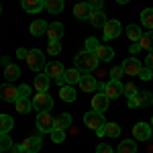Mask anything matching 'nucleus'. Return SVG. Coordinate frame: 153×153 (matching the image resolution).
<instances>
[{
    "instance_id": "20e7f679",
    "label": "nucleus",
    "mask_w": 153,
    "mask_h": 153,
    "mask_svg": "<svg viewBox=\"0 0 153 153\" xmlns=\"http://www.w3.org/2000/svg\"><path fill=\"white\" fill-rule=\"evenodd\" d=\"M33 106H35L39 112H49L53 108V98L47 92H37L35 98H33Z\"/></svg>"
},
{
    "instance_id": "f257e3e1",
    "label": "nucleus",
    "mask_w": 153,
    "mask_h": 153,
    "mask_svg": "<svg viewBox=\"0 0 153 153\" xmlns=\"http://www.w3.org/2000/svg\"><path fill=\"white\" fill-rule=\"evenodd\" d=\"M98 61L100 59L96 57V53H92V51H80L78 55H76V59H74V63H76V68L80 71H92L96 70V65H98Z\"/></svg>"
},
{
    "instance_id": "e433bc0d",
    "label": "nucleus",
    "mask_w": 153,
    "mask_h": 153,
    "mask_svg": "<svg viewBox=\"0 0 153 153\" xmlns=\"http://www.w3.org/2000/svg\"><path fill=\"white\" fill-rule=\"evenodd\" d=\"M98 47H100V43H98V39H96V37H90V39H86V51H92V53H94Z\"/></svg>"
},
{
    "instance_id": "ea45409f",
    "label": "nucleus",
    "mask_w": 153,
    "mask_h": 153,
    "mask_svg": "<svg viewBox=\"0 0 153 153\" xmlns=\"http://www.w3.org/2000/svg\"><path fill=\"white\" fill-rule=\"evenodd\" d=\"M125 94H127V98H133V96L139 94V90H137L135 84H127V86H125Z\"/></svg>"
},
{
    "instance_id": "c85d7f7f",
    "label": "nucleus",
    "mask_w": 153,
    "mask_h": 153,
    "mask_svg": "<svg viewBox=\"0 0 153 153\" xmlns=\"http://www.w3.org/2000/svg\"><path fill=\"white\" fill-rule=\"evenodd\" d=\"M117 153H137V143L127 139V141H123L120 145H118Z\"/></svg>"
},
{
    "instance_id": "cd10ccee",
    "label": "nucleus",
    "mask_w": 153,
    "mask_h": 153,
    "mask_svg": "<svg viewBox=\"0 0 153 153\" xmlns=\"http://www.w3.org/2000/svg\"><path fill=\"white\" fill-rule=\"evenodd\" d=\"M12 127H14L12 117H8V114H0V133H2V135H6Z\"/></svg>"
},
{
    "instance_id": "423d86ee",
    "label": "nucleus",
    "mask_w": 153,
    "mask_h": 153,
    "mask_svg": "<svg viewBox=\"0 0 153 153\" xmlns=\"http://www.w3.org/2000/svg\"><path fill=\"white\" fill-rule=\"evenodd\" d=\"M104 94L108 98H118L120 94H125V86L120 84V80H110V82H106Z\"/></svg>"
},
{
    "instance_id": "f704fd0d",
    "label": "nucleus",
    "mask_w": 153,
    "mask_h": 153,
    "mask_svg": "<svg viewBox=\"0 0 153 153\" xmlns=\"http://www.w3.org/2000/svg\"><path fill=\"white\" fill-rule=\"evenodd\" d=\"M49 135H51L53 143H63V139H65V131H61V129H53Z\"/></svg>"
},
{
    "instance_id": "9b49d317",
    "label": "nucleus",
    "mask_w": 153,
    "mask_h": 153,
    "mask_svg": "<svg viewBox=\"0 0 153 153\" xmlns=\"http://www.w3.org/2000/svg\"><path fill=\"white\" fill-rule=\"evenodd\" d=\"M104 39L106 41H110V39H117L118 35H120V23L118 21H108V23L104 25Z\"/></svg>"
},
{
    "instance_id": "c03bdc74",
    "label": "nucleus",
    "mask_w": 153,
    "mask_h": 153,
    "mask_svg": "<svg viewBox=\"0 0 153 153\" xmlns=\"http://www.w3.org/2000/svg\"><path fill=\"white\" fill-rule=\"evenodd\" d=\"M90 6H92V10H102L104 0H90Z\"/></svg>"
},
{
    "instance_id": "f3484780",
    "label": "nucleus",
    "mask_w": 153,
    "mask_h": 153,
    "mask_svg": "<svg viewBox=\"0 0 153 153\" xmlns=\"http://www.w3.org/2000/svg\"><path fill=\"white\" fill-rule=\"evenodd\" d=\"M61 37H63V27H61V23H51L47 27V39L49 41H61Z\"/></svg>"
},
{
    "instance_id": "473e14b6",
    "label": "nucleus",
    "mask_w": 153,
    "mask_h": 153,
    "mask_svg": "<svg viewBox=\"0 0 153 153\" xmlns=\"http://www.w3.org/2000/svg\"><path fill=\"white\" fill-rule=\"evenodd\" d=\"M120 135V127L117 123H106L104 127V137H118Z\"/></svg>"
},
{
    "instance_id": "4c0bfd02",
    "label": "nucleus",
    "mask_w": 153,
    "mask_h": 153,
    "mask_svg": "<svg viewBox=\"0 0 153 153\" xmlns=\"http://www.w3.org/2000/svg\"><path fill=\"white\" fill-rule=\"evenodd\" d=\"M139 78H141L143 82H147V80H151V68H147V65H143L141 70H139Z\"/></svg>"
},
{
    "instance_id": "b1692460",
    "label": "nucleus",
    "mask_w": 153,
    "mask_h": 153,
    "mask_svg": "<svg viewBox=\"0 0 153 153\" xmlns=\"http://www.w3.org/2000/svg\"><path fill=\"white\" fill-rule=\"evenodd\" d=\"M45 8L51 14H59L63 12V0H45Z\"/></svg>"
},
{
    "instance_id": "79ce46f5",
    "label": "nucleus",
    "mask_w": 153,
    "mask_h": 153,
    "mask_svg": "<svg viewBox=\"0 0 153 153\" xmlns=\"http://www.w3.org/2000/svg\"><path fill=\"white\" fill-rule=\"evenodd\" d=\"M96 153H114V149H112L108 143H100V145L96 147Z\"/></svg>"
},
{
    "instance_id": "f03ea898",
    "label": "nucleus",
    "mask_w": 153,
    "mask_h": 153,
    "mask_svg": "<svg viewBox=\"0 0 153 153\" xmlns=\"http://www.w3.org/2000/svg\"><path fill=\"white\" fill-rule=\"evenodd\" d=\"M84 123H86V127H90V129L94 131L98 137H104L106 120H104V114H102V112H98V110H90V112H86Z\"/></svg>"
},
{
    "instance_id": "39448f33",
    "label": "nucleus",
    "mask_w": 153,
    "mask_h": 153,
    "mask_svg": "<svg viewBox=\"0 0 153 153\" xmlns=\"http://www.w3.org/2000/svg\"><path fill=\"white\" fill-rule=\"evenodd\" d=\"M37 129L41 133H51L55 129V118L51 117L49 112H39L37 114Z\"/></svg>"
},
{
    "instance_id": "a18cd8bd",
    "label": "nucleus",
    "mask_w": 153,
    "mask_h": 153,
    "mask_svg": "<svg viewBox=\"0 0 153 153\" xmlns=\"http://www.w3.org/2000/svg\"><path fill=\"white\" fill-rule=\"evenodd\" d=\"M145 65L153 70V51H149V55H147V59H145Z\"/></svg>"
},
{
    "instance_id": "c9c22d12",
    "label": "nucleus",
    "mask_w": 153,
    "mask_h": 153,
    "mask_svg": "<svg viewBox=\"0 0 153 153\" xmlns=\"http://www.w3.org/2000/svg\"><path fill=\"white\" fill-rule=\"evenodd\" d=\"M59 51H61V43H59V41H49L47 43V53L49 55H57Z\"/></svg>"
},
{
    "instance_id": "49530a36",
    "label": "nucleus",
    "mask_w": 153,
    "mask_h": 153,
    "mask_svg": "<svg viewBox=\"0 0 153 153\" xmlns=\"http://www.w3.org/2000/svg\"><path fill=\"white\" fill-rule=\"evenodd\" d=\"M139 51H141V45H139V43H133V45H131V53H133V55L139 53Z\"/></svg>"
},
{
    "instance_id": "ddd939ff",
    "label": "nucleus",
    "mask_w": 153,
    "mask_h": 153,
    "mask_svg": "<svg viewBox=\"0 0 153 153\" xmlns=\"http://www.w3.org/2000/svg\"><path fill=\"white\" fill-rule=\"evenodd\" d=\"M45 74H47L49 78H61V76H65V68L59 63V61H49L47 65H45Z\"/></svg>"
},
{
    "instance_id": "09e8293b",
    "label": "nucleus",
    "mask_w": 153,
    "mask_h": 153,
    "mask_svg": "<svg viewBox=\"0 0 153 153\" xmlns=\"http://www.w3.org/2000/svg\"><path fill=\"white\" fill-rule=\"evenodd\" d=\"M118 4H127V2H129V0H117Z\"/></svg>"
},
{
    "instance_id": "9d476101",
    "label": "nucleus",
    "mask_w": 153,
    "mask_h": 153,
    "mask_svg": "<svg viewBox=\"0 0 153 153\" xmlns=\"http://www.w3.org/2000/svg\"><path fill=\"white\" fill-rule=\"evenodd\" d=\"M21 6L25 12L35 14V12H41L45 8V0H21Z\"/></svg>"
},
{
    "instance_id": "6e6552de",
    "label": "nucleus",
    "mask_w": 153,
    "mask_h": 153,
    "mask_svg": "<svg viewBox=\"0 0 153 153\" xmlns=\"http://www.w3.org/2000/svg\"><path fill=\"white\" fill-rule=\"evenodd\" d=\"M143 65H141V61L135 57H127L125 61H123V70H125V74L127 76H139V70H141Z\"/></svg>"
},
{
    "instance_id": "7c9ffc66",
    "label": "nucleus",
    "mask_w": 153,
    "mask_h": 153,
    "mask_svg": "<svg viewBox=\"0 0 153 153\" xmlns=\"http://www.w3.org/2000/svg\"><path fill=\"white\" fill-rule=\"evenodd\" d=\"M82 80V74L78 68H74V70H65V82L68 84H80Z\"/></svg>"
},
{
    "instance_id": "412c9836",
    "label": "nucleus",
    "mask_w": 153,
    "mask_h": 153,
    "mask_svg": "<svg viewBox=\"0 0 153 153\" xmlns=\"http://www.w3.org/2000/svg\"><path fill=\"white\" fill-rule=\"evenodd\" d=\"M14 106H16V110L21 112V114H27V112H31L35 106H33V100H29V98H19L16 102H14Z\"/></svg>"
},
{
    "instance_id": "2f4dec72",
    "label": "nucleus",
    "mask_w": 153,
    "mask_h": 153,
    "mask_svg": "<svg viewBox=\"0 0 153 153\" xmlns=\"http://www.w3.org/2000/svg\"><path fill=\"white\" fill-rule=\"evenodd\" d=\"M139 45H141V49H147V51H153V31H149V33H145V35L139 39Z\"/></svg>"
},
{
    "instance_id": "4be33fe9",
    "label": "nucleus",
    "mask_w": 153,
    "mask_h": 153,
    "mask_svg": "<svg viewBox=\"0 0 153 153\" xmlns=\"http://www.w3.org/2000/svg\"><path fill=\"white\" fill-rule=\"evenodd\" d=\"M35 88H37V92H47L49 90V76L47 74H37Z\"/></svg>"
},
{
    "instance_id": "37998d69",
    "label": "nucleus",
    "mask_w": 153,
    "mask_h": 153,
    "mask_svg": "<svg viewBox=\"0 0 153 153\" xmlns=\"http://www.w3.org/2000/svg\"><path fill=\"white\" fill-rule=\"evenodd\" d=\"M123 74H125L123 65H120V68H112V70H110V78H112V80H118V78L123 76Z\"/></svg>"
},
{
    "instance_id": "393cba45",
    "label": "nucleus",
    "mask_w": 153,
    "mask_h": 153,
    "mask_svg": "<svg viewBox=\"0 0 153 153\" xmlns=\"http://www.w3.org/2000/svg\"><path fill=\"white\" fill-rule=\"evenodd\" d=\"M59 98L63 102H74L76 100V90L71 86H63V88H59Z\"/></svg>"
},
{
    "instance_id": "c756f323",
    "label": "nucleus",
    "mask_w": 153,
    "mask_h": 153,
    "mask_svg": "<svg viewBox=\"0 0 153 153\" xmlns=\"http://www.w3.org/2000/svg\"><path fill=\"white\" fill-rule=\"evenodd\" d=\"M71 125V117L68 114V112H63V114H59L57 118H55V129H61V131H65L68 127Z\"/></svg>"
},
{
    "instance_id": "1a4fd4ad",
    "label": "nucleus",
    "mask_w": 153,
    "mask_h": 153,
    "mask_svg": "<svg viewBox=\"0 0 153 153\" xmlns=\"http://www.w3.org/2000/svg\"><path fill=\"white\" fill-rule=\"evenodd\" d=\"M133 135H135L137 141H147V139L151 137V127H149L147 123H137V125L133 127Z\"/></svg>"
},
{
    "instance_id": "58836bf2",
    "label": "nucleus",
    "mask_w": 153,
    "mask_h": 153,
    "mask_svg": "<svg viewBox=\"0 0 153 153\" xmlns=\"http://www.w3.org/2000/svg\"><path fill=\"white\" fill-rule=\"evenodd\" d=\"M0 147H2V151H8V149L12 147V141H10V137H8V133L2 135V139H0Z\"/></svg>"
},
{
    "instance_id": "aec40b11",
    "label": "nucleus",
    "mask_w": 153,
    "mask_h": 153,
    "mask_svg": "<svg viewBox=\"0 0 153 153\" xmlns=\"http://www.w3.org/2000/svg\"><path fill=\"white\" fill-rule=\"evenodd\" d=\"M90 23L94 25L96 29H104V25L108 23V21H106V14L102 10H94L92 16H90Z\"/></svg>"
},
{
    "instance_id": "7ed1b4c3",
    "label": "nucleus",
    "mask_w": 153,
    "mask_h": 153,
    "mask_svg": "<svg viewBox=\"0 0 153 153\" xmlns=\"http://www.w3.org/2000/svg\"><path fill=\"white\" fill-rule=\"evenodd\" d=\"M25 61H27V65L33 71H39V70L45 68V55H43V51H39V49H31Z\"/></svg>"
},
{
    "instance_id": "8fccbe9b",
    "label": "nucleus",
    "mask_w": 153,
    "mask_h": 153,
    "mask_svg": "<svg viewBox=\"0 0 153 153\" xmlns=\"http://www.w3.org/2000/svg\"><path fill=\"white\" fill-rule=\"evenodd\" d=\"M151 127H153V118H151Z\"/></svg>"
},
{
    "instance_id": "a878e982",
    "label": "nucleus",
    "mask_w": 153,
    "mask_h": 153,
    "mask_svg": "<svg viewBox=\"0 0 153 153\" xmlns=\"http://www.w3.org/2000/svg\"><path fill=\"white\" fill-rule=\"evenodd\" d=\"M127 37H129L133 43H139V39L143 37L141 27H139V25H129V27H127Z\"/></svg>"
},
{
    "instance_id": "de8ad7c7",
    "label": "nucleus",
    "mask_w": 153,
    "mask_h": 153,
    "mask_svg": "<svg viewBox=\"0 0 153 153\" xmlns=\"http://www.w3.org/2000/svg\"><path fill=\"white\" fill-rule=\"evenodd\" d=\"M10 153H25V151H23V147H21V145H12Z\"/></svg>"
},
{
    "instance_id": "4468645a",
    "label": "nucleus",
    "mask_w": 153,
    "mask_h": 153,
    "mask_svg": "<svg viewBox=\"0 0 153 153\" xmlns=\"http://www.w3.org/2000/svg\"><path fill=\"white\" fill-rule=\"evenodd\" d=\"M153 100V96H149V92H139L137 96L129 98V106L131 108H139V106H145Z\"/></svg>"
},
{
    "instance_id": "a211bd4d",
    "label": "nucleus",
    "mask_w": 153,
    "mask_h": 153,
    "mask_svg": "<svg viewBox=\"0 0 153 153\" xmlns=\"http://www.w3.org/2000/svg\"><path fill=\"white\" fill-rule=\"evenodd\" d=\"M80 88H82L84 92H94L96 88H98V82L94 80V76H90V74H84L82 80H80Z\"/></svg>"
},
{
    "instance_id": "dca6fc26",
    "label": "nucleus",
    "mask_w": 153,
    "mask_h": 153,
    "mask_svg": "<svg viewBox=\"0 0 153 153\" xmlns=\"http://www.w3.org/2000/svg\"><path fill=\"white\" fill-rule=\"evenodd\" d=\"M108 102H110V98L106 94H94V98H92V110L104 112L106 108H108Z\"/></svg>"
},
{
    "instance_id": "a19ab883",
    "label": "nucleus",
    "mask_w": 153,
    "mask_h": 153,
    "mask_svg": "<svg viewBox=\"0 0 153 153\" xmlns=\"http://www.w3.org/2000/svg\"><path fill=\"white\" fill-rule=\"evenodd\" d=\"M29 94H31V86H27V84L19 86V98H29Z\"/></svg>"
},
{
    "instance_id": "72a5a7b5",
    "label": "nucleus",
    "mask_w": 153,
    "mask_h": 153,
    "mask_svg": "<svg viewBox=\"0 0 153 153\" xmlns=\"http://www.w3.org/2000/svg\"><path fill=\"white\" fill-rule=\"evenodd\" d=\"M141 21L147 29H153V8H145L141 12Z\"/></svg>"
},
{
    "instance_id": "0eeeda50",
    "label": "nucleus",
    "mask_w": 153,
    "mask_h": 153,
    "mask_svg": "<svg viewBox=\"0 0 153 153\" xmlns=\"http://www.w3.org/2000/svg\"><path fill=\"white\" fill-rule=\"evenodd\" d=\"M92 6H90V2H78L76 6H74V14H76V19H80V21H90V16H92Z\"/></svg>"
},
{
    "instance_id": "6ab92c4d",
    "label": "nucleus",
    "mask_w": 153,
    "mask_h": 153,
    "mask_svg": "<svg viewBox=\"0 0 153 153\" xmlns=\"http://www.w3.org/2000/svg\"><path fill=\"white\" fill-rule=\"evenodd\" d=\"M4 78H6L8 82L19 80V78H21V68H19V65H14V63H8V65L4 68Z\"/></svg>"
},
{
    "instance_id": "2eb2a0df",
    "label": "nucleus",
    "mask_w": 153,
    "mask_h": 153,
    "mask_svg": "<svg viewBox=\"0 0 153 153\" xmlns=\"http://www.w3.org/2000/svg\"><path fill=\"white\" fill-rule=\"evenodd\" d=\"M0 92H2V100H6V102H16L19 100V88H14L10 84H4L0 88Z\"/></svg>"
},
{
    "instance_id": "5701e85b",
    "label": "nucleus",
    "mask_w": 153,
    "mask_h": 153,
    "mask_svg": "<svg viewBox=\"0 0 153 153\" xmlns=\"http://www.w3.org/2000/svg\"><path fill=\"white\" fill-rule=\"evenodd\" d=\"M94 53H96V57L100 59V61H110V59L114 57V51H112L110 47H106V45H100Z\"/></svg>"
},
{
    "instance_id": "bb28decb",
    "label": "nucleus",
    "mask_w": 153,
    "mask_h": 153,
    "mask_svg": "<svg viewBox=\"0 0 153 153\" xmlns=\"http://www.w3.org/2000/svg\"><path fill=\"white\" fill-rule=\"evenodd\" d=\"M47 27H49V25L45 23V21H35V23L31 25V35H35V37L47 35Z\"/></svg>"
},
{
    "instance_id": "f8f14e48",
    "label": "nucleus",
    "mask_w": 153,
    "mask_h": 153,
    "mask_svg": "<svg viewBox=\"0 0 153 153\" xmlns=\"http://www.w3.org/2000/svg\"><path fill=\"white\" fill-rule=\"evenodd\" d=\"M41 137L37 135V137H29V139H25L23 143H21V147H23L25 153H37L39 149H41Z\"/></svg>"
}]
</instances>
